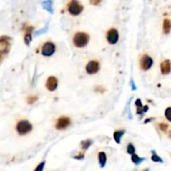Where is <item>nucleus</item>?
I'll use <instances>...</instances> for the list:
<instances>
[{
  "label": "nucleus",
  "mask_w": 171,
  "mask_h": 171,
  "mask_svg": "<svg viewBox=\"0 0 171 171\" xmlns=\"http://www.w3.org/2000/svg\"><path fill=\"white\" fill-rule=\"evenodd\" d=\"M71 124L70 119L67 116H62L56 121L55 128L58 130H63L67 129Z\"/></svg>",
  "instance_id": "nucleus-8"
},
{
  "label": "nucleus",
  "mask_w": 171,
  "mask_h": 171,
  "mask_svg": "<svg viewBox=\"0 0 171 171\" xmlns=\"http://www.w3.org/2000/svg\"><path fill=\"white\" fill-rule=\"evenodd\" d=\"M42 6L43 8L48 11L49 14H53L54 13V9H53V2L52 0H45L42 3Z\"/></svg>",
  "instance_id": "nucleus-13"
},
{
  "label": "nucleus",
  "mask_w": 171,
  "mask_h": 171,
  "mask_svg": "<svg viewBox=\"0 0 171 171\" xmlns=\"http://www.w3.org/2000/svg\"><path fill=\"white\" fill-rule=\"evenodd\" d=\"M159 128H160V130L165 132V131L168 130V124H165V123H161V124H159Z\"/></svg>",
  "instance_id": "nucleus-26"
},
{
  "label": "nucleus",
  "mask_w": 171,
  "mask_h": 171,
  "mask_svg": "<svg viewBox=\"0 0 171 171\" xmlns=\"http://www.w3.org/2000/svg\"><path fill=\"white\" fill-rule=\"evenodd\" d=\"M94 91L99 92V93H104V92H105V88L102 85H98L94 88Z\"/></svg>",
  "instance_id": "nucleus-25"
},
{
  "label": "nucleus",
  "mask_w": 171,
  "mask_h": 171,
  "mask_svg": "<svg viewBox=\"0 0 171 171\" xmlns=\"http://www.w3.org/2000/svg\"><path fill=\"white\" fill-rule=\"evenodd\" d=\"M37 100H38V97L36 95H32L29 96V97H28V99H27V103H28L29 104H34Z\"/></svg>",
  "instance_id": "nucleus-21"
},
{
  "label": "nucleus",
  "mask_w": 171,
  "mask_h": 171,
  "mask_svg": "<svg viewBox=\"0 0 171 171\" xmlns=\"http://www.w3.org/2000/svg\"><path fill=\"white\" fill-rule=\"evenodd\" d=\"M84 153H79V155L74 156V159H76V160H82V159H84Z\"/></svg>",
  "instance_id": "nucleus-29"
},
{
  "label": "nucleus",
  "mask_w": 171,
  "mask_h": 171,
  "mask_svg": "<svg viewBox=\"0 0 171 171\" xmlns=\"http://www.w3.org/2000/svg\"><path fill=\"white\" fill-rule=\"evenodd\" d=\"M100 69V64L98 61L91 60L89 61L85 67V70L89 74H97Z\"/></svg>",
  "instance_id": "nucleus-9"
},
{
  "label": "nucleus",
  "mask_w": 171,
  "mask_h": 171,
  "mask_svg": "<svg viewBox=\"0 0 171 171\" xmlns=\"http://www.w3.org/2000/svg\"><path fill=\"white\" fill-rule=\"evenodd\" d=\"M4 55L2 54H0V64H1V63L3 62V60H4Z\"/></svg>",
  "instance_id": "nucleus-30"
},
{
  "label": "nucleus",
  "mask_w": 171,
  "mask_h": 171,
  "mask_svg": "<svg viewBox=\"0 0 171 171\" xmlns=\"http://www.w3.org/2000/svg\"><path fill=\"white\" fill-rule=\"evenodd\" d=\"M84 10V7L78 0H71L68 4V11L72 16H79Z\"/></svg>",
  "instance_id": "nucleus-3"
},
{
  "label": "nucleus",
  "mask_w": 171,
  "mask_h": 171,
  "mask_svg": "<svg viewBox=\"0 0 171 171\" xmlns=\"http://www.w3.org/2000/svg\"><path fill=\"white\" fill-rule=\"evenodd\" d=\"M33 130V125L29 121L22 119L16 124V130L20 135H25Z\"/></svg>",
  "instance_id": "nucleus-2"
},
{
  "label": "nucleus",
  "mask_w": 171,
  "mask_h": 171,
  "mask_svg": "<svg viewBox=\"0 0 171 171\" xmlns=\"http://www.w3.org/2000/svg\"><path fill=\"white\" fill-rule=\"evenodd\" d=\"M48 26H46V28L44 27V28H43V29H39V31H37V32H35V34H34V37H38V36H40L42 35V34H45L46 32L48 31Z\"/></svg>",
  "instance_id": "nucleus-22"
},
{
  "label": "nucleus",
  "mask_w": 171,
  "mask_h": 171,
  "mask_svg": "<svg viewBox=\"0 0 171 171\" xmlns=\"http://www.w3.org/2000/svg\"><path fill=\"white\" fill-rule=\"evenodd\" d=\"M98 159H99V164L100 165L101 168H104L106 165L107 162V155L104 152H99L98 155Z\"/></svg>",
  "instance_id": "nucleus-14"
},
{
  "label": "nucleus",
  "mask_w": 171,
  "mask_h": 171,
  "mask_svg": "<svg viewBox=\"0 0 171 171\" xmlns=\"http://www.w3.org/2000/svg\"><path fill=\"white\" fill-rule=\"evenodd\" d=\"M56 51V46L53 42H46L41 48V53L45 57H51Z\"/></svg>",
  "instance_id": "nucleus-5"
},
{
  "label": "nucleus",
  "mask_w": 171,
  "mask_h": 171,
  "mask_svg": "<svg viewBox=\"0 0 171 171\" xmlns=\"http://www.w3.org/2000/svg\"><path fill=\"white\" fill-rule=\"evenodd\" d=\"M165 116L168 120L171 122V107H169L166 109L165 111Z\"/></svg>",
  "instance_id": "nucleus-23"
},
{
  "label": "nucleus",
  "mask_w": 171,
  "mask_h": 171,
  "mask_svg": "<svg viewBox=\"0 0 171 171\" xmlns=\"http://www.w3.org/2000/svg\"><path fill=\"white\" fill-rule=\"evenodd\" d=\"M163 30L165 34H168L171 30V21L169 19H165L163 23Z\"/></svg>",
  "instance_id": "nucleus-15"
},
{
  "label": "nucleus",
  "mask_w": 171,
  "mask_h": 171,
  "mask_svg": "<svg viewBox=\"0 0 171 171\" xmlns=\"http://www.w3.org/2000/svg\"><path fill=\"white\" fill-rule=\"evenodd\" d=\"M93 144V141L91 140H83L81 142V149L83 150H87Z\"/></svg>",
  "instance_id": "nucleus-17"
},
{
  "label": "nucleus",
  "mask_w": 171,
  "mask_h": 171,
  "mask_svg": "<svg viewBox=\"0 0 171 171\" xmlns=\"http://www.w3.org/2000/svg\"><path fill=\"white\" fill-rule=\"evenodd\" d=\"M160 70L163 74H168L171 71V63L169 59L164 60L160 64Z\"/></svg>",
  "instance_id": "nucleus-11"
},
{
  "label": "nucleus",
  "mask_w": 171,
  "mask_h": 171,
  "mask_svg": "<svg viewBox=\"0 0 171 171\" xmlns=\"http://www.w3.org/2000/svg\"><path fill=\"white\" fill-rule=\"evenodd\" d=\"M154 64V60L148 54H144L141 57L140 61V66L142 70L147 71L150 69Z\"/></svg>",
  "instance_id": "nucleus-6"
},
{
  "label": "nucleus",
  "mask_w": 171,
  "mask_h": 171,
  "mask_svg": "<svg viewBox=\"0 0 171 171\" xmlns=\"http://www.w3.org/2000/svg\"><path fill=\"white\" fill-rule=\"evenodd\" d=\"M119 32L116 29H110L107 32V34H106V39L108 41V43L111 44V45H114L116 44L119 41Z\"/></svg>",
  "instance_id": "nucleus-7"
},
{
  "label": "nucleus",
  "mask_w": 171,
  "mask_h": 171,
  "mask_svg": "<svg viewBox=\"0 0 171 171\" xmlns=\"http://www.w3.org/2000/svg\"><path fill=\"white\" fill-rule=\"evenodd\" d=\"M151 160L153 162H155V163H163L164 161L161 159L160 156L156 154V152L155 150L152 151V156H151Z\"/></svg>",
  "instance_id": "nucleus-18"
},
{
  "label": "nucleus",
  "mask_w": 171,
  "mask_h": 171,
  "mask_svg": "<svg viewBox=\"0 0 171 171\" xmlns=\"http://www.w3.org/2000/svg\"><path fill=\"white\" fill-rule=\"evenodd\" d=\"M127 153L130 154V155H133V154L135 153V146H134L133 144L130 143L127 145Z\"/></svg>",
  "instance_id": "nucleus-20"
},
{
  "label": "nucleus",
  "mask_w": 171,
  "mask_h": 171,
  "mask_svg": "<svg viewBox=\"0 0 171 171\" xmlns=\"http://www.w3.org/2000/svg\"><path fill=\"white\" fill-rule=\"evenodd\" d=\"M46 88L49 91H55L58 88V79L54 76H49L46 81Z\"/></svg>",
  "instance_id": "nucleus-10"
},
{
  "label": "nucleus",
  "mask_w": 171,
  "mask_h": 171,
  "mask_svg": "<svg viewBox=\"0 0 171 171\" xmlns=\"http://www.w3.org/2000/svg\"><path fill=\"white\" fill-rule=\"evenodd\" d=\"M33 40V37H32V33L30 32H25V35H24V43L26 45H29L30 43Z\"/></svg>",
  "instance_id": "nucleus-19"
},
{
  "label": "nucleus",
  "mask_w": 171,
  "mask_h": 171,
  "mask_svg": "<svg viewBox=\"0 0 171 171\" xmlns=\"http://www.w3.org/2000/svg\"><path fill=\"white\" fill-rule=\"evenodd\" d=\"M44 165H45V161L41 162L40 164L36 167V169L34 170V171H43L44 170Z\"/></svg>",
  "instance_id": "nucleus-24"
},
{
  "label": "nucleus",
  "mask_w": 171,
  "mask_h": 171,
  "mask_svg": "<svg viewBox=\"0 0 171 171\" xmlns=\"http://www.w3.org/2000/svg\"><path fill=\"white\" fill-rule=\"evenodd\" d=\"M11 39L9 36H1L0 37V54L5 55L11 49Z\"/></svg>",
  "instance_id": "nucleus-4"
},
{
  "label": "nucleus",
  "mask_w": 171,
  "mask_h": 171,
  "mask_svg": "<svg viewBox=\"0 0 171 171\" xmlns=\"http://www.w3.org/2000/svg\"><path fill=\"white\" fill-rule=\"evenodd\" d=\"M130 86H131V89L133 91H135L137 89V87H136L135 84V81L133 80V79H131L130 80Z\"/></svg>",
  "instance_id": "nucleus-28"
},
{
  "label": "nucleus",
  "mask_w": 171,
  "mask_h": 171,
  "mask_svg": "<svg viewBox=\"0 0 171 171\" xmlns=\"http://www.w3.org/2000/svg\"><path fill=\"white\" fill-rule=\"evenodd\" d=\"M144 171H149V170H148V169H146V170H145Z\"/></svg>",
  "instance_id": "nucleus-31"
},
{
  "label": "nucleus",
  "mask_w": 171,
  "mask_h": 171,
  "mask_svg": "<svg viewBox=\"0 0 171 171\" xmlns=\"http://www.w3.org/2000/svg\"><path fill=\"white\" fill-rule=\"evenodd\" d=\"M145 158H141V157H140L139 155H137L135 153L133 154V155H131V161H132L135 165H140L143 161H145Z\"/></svg>",
  "instance_id": "nucleus-16"
},
{
  "label": "nucleus",
  "mask_w": 171,
  "mask_h": 171,
  "mask_svg": "<svg viewBox=\"0 0 171 171\" xmlns=\"http://www.w3.org/2000/svg\"><path fill=\"white\" fill-rule=\"evenodd\" d=\"M125 130H119L114 131V140L117 144H120L122 137L124 135Z\"/></svg>",
  "instance_id": "nucleus-12"
},
{
  "label": "nucleus",
  "mask_w": 171,
  "mask_h": 171,
  "mask_svg": "<svg viewBox=\"0 0 171 171\" xmlns=\"http://www.w3.org/2000/svg\"><path fill=\"white\" fill-rule=\"evenodd\" d=\"M89 3H90L92 5L97 6L100 4L101 0H89Z\"/></svg>",
  "instance_id": "nucleus-27"
},
{
  "label": "nucleus",
  "mask_w": 171,
  "mask_h": 171,
  "mask_svg": "<svg viewBox=\"0 0 171 171\" xmlns=\"http://www.w3.org/2000/svg\"><path fill=\"white\" fill-rule=\"evenodd\" d=\"M89 41V36L84 32L76 33L73 38V44L77 48H84L85 47Z\"/></svg>",
  "instance_id": "nucleus-1"
}]
</instances>
